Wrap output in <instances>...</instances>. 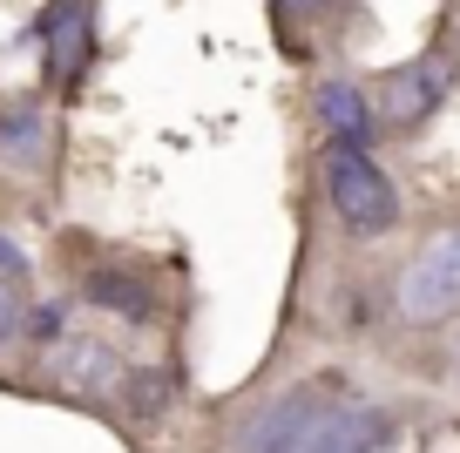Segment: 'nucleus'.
Returning a JSON list of instances; mask_svg holds the SVG:
<instances>
[{"instance_id": "obj_12", "label": "nucleus", "mask_w": 460, "mask_h": 453, "mask_svg": "<svg viewBox=\"0 0 460 453\" xmlns=\"http://www.w3.org/2000/svg\"><path fill=\"white\" fill-rule=\"evenodd\" d=\"M332 0H271V14L278 21H305V14H325Z\"/></svg>"}, {"instance_id": "obj_7", "label": "nucleus", "mask_w": 460, "mask_h": 453, "mask_svg": "<svg viewBox=\"0 0 460 453\" xmlns=\"http://www.w3.org/2000/svg\"><path fill=\"white\" fill-rule=\"evenodd\" d=\"M0 163L14 176H41L55 163V115L34 95H7L0 102Z\"/></svg>"}, {"instance_id": "obj_5", "label": "nucleus", "mask_w": 460, "mask_h": 453, "mask_svg": "<svg viewBox=\"0 0 460 453\" xmlns=\"http://www.w3.org/2000/svg\"><path fill=\"white\" fill-rule=\"evenodd\" d=\"M48 379L61 386V393H75V399H115L122 393V379H129V359L115 352L109 339H61V345H48Z\"/></svg>"}, {"instance_id": "obj_10", "label": "nucleus", "mask_w": 460, "mask_h": 453, "mask_svg": "<svg viewBox=\"0 0 460 453\" xmlns=\"http://www.w3.org/2000/svg\"><path fill=\"white\" fill-rule=\"evenodd\" d=\"M34 264L28 251H21L7 230H0V352H14V345H28V318H34Z\"/></svg>"}, {"instance_id": "obj_11", "label": "nucleus", "mask_w": 460, "mask_h": 453, "mask_svg": "<svg viewBox=\"0 0 460 453\" xmlns=\"http://www.w3.org/2000/svg\"><path fill=\"white\" fill-rule=\"evenodd\" d=\"M170 393H176V379L163 366H129L115 406H129V420H163V413H170Z\"/></svg>"}, {"instance_id": "obj_4", "label": "nucleus", "mask_w": 460, "mask_h": 453, "mask_svg": "<svg viewBox=\"0 0 460 453\" xmlns=\"http://www.w3.org/2000/svg\"><path fill=\"white\" fill-rule=\"evenodd\" d=\"M34 41H41V68L55 88H75L95 68V0H55L41 21H34Z\"/></svg>"}, {"instance_id": "obj_1", "label": "nucleus", "mask_w": 460, "mask_h": 453, "mask_svg": "<svg viewBox=\"0 0 460 453\" xmlns=\"http://www.w3.org/2000/svg\"><path fill=\"white\" fill-rule=\"evenodd\" d=\"M393 440H400V426L386 406L332 379L291 386L237 426V453H386Z\"/></svg>"}, {"instance_id": "obj_3", "label": "nucleus", "mask_w": 460, "mask_h": 453, "mask_svg": "<svg viewBox=\"0 0 460 453\" xmlns=\"http://www.w3.org/2000/svg\"><path fill=\"white\" fill-rule=\"evenodd\" d=\"M393 312L406 325H447L460 318V224L427 237L393 278Z\"/></svg>"}, {"instance_id": "obj_6", "label": "nucleus", "mask_w": 460, "mask_h": 453, "mask_svg": "<svg viewBox=\"0 0 460 453\" xmlns=\"http://www.w3.org/2000/svg\"><path fill=\"white\" fill-rule=\"evenodd\" d=\"M447 82H454V68H447V55H420V61H400V68L379 82V129H420L433 109H440Z\"/></svg>"}, {"instance_id": "obj_9", "label": "nucleus", "mask_w": 460, "mask_h": 453, "mask_svg": "<svg viewBox=\"0 0 460 453\" xmlns=\"http://www.w3.org/2000/svg\"><path fill=\"white\" fill-rule=\"evenodd\" d=\"M312 115L325 122V136L339 142V149H373L379 142V109L366 102V88L345 82V75H332V82L312 88Z\"/></svg>"}, {"instance_id": "obj_2", "label": "nucleus", "mask_w": 460, "mask_h": 453, "mask_svg": "<svg viewBox=\"0 0 460 453\" xmlns=\"http://www.w3.org/2000/svg\"><path fill=\"white\" fill-rule=\"evenodd\" d=\"M325 203L352 237H386L400 224V190L373 163V149H325Z\"/></svg>"}, {"instance_id": "obj_8", "label": "nucleus", "mask_w": 460, "mask_h": 453, "mask_svg": "<svg viewBox=\"0 0 460 453\" xmlns=\"http://www.w3.org/2000/svg\"><path fill=\"white\" fill-rule=\"evenodd\" d=\"M82 305L122 318V325H156V318H163L156 284H149L143 271H129V264H95V271H82Z\"/></svg>"}]
</instances>
